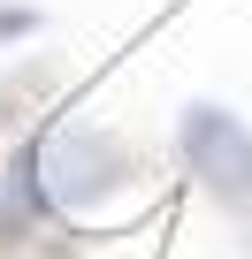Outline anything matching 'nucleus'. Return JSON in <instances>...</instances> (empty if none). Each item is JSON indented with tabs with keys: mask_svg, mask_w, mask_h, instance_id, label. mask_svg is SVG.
<instances>
[{
	"mask_svg": "<svg viewBox=\"0 0 252 259\" xmlns=\"http://www.w3.org/2000/svg\"><path fill=\"white\" fill-rule=\"evenodd\" d=\"M184 168L222 206H244L252 198V130L229 107H184Z\"/></svg>",
	"mask_w": 252,
	"mask_h": 259,
	"instance_id": "1",
	"label": "nucleus"
}]
</instances>
